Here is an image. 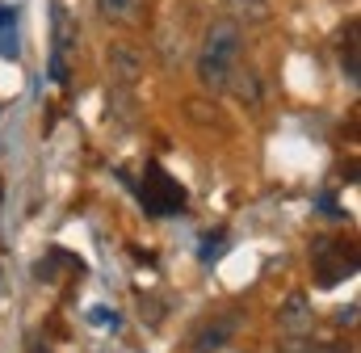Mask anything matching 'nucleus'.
I'll list each match as a JSON object with an SVG mask.
<instances>
[{
	"label": "nucleus",
	"mask_w": 361,
	"mask_h": 353,
	"mask_svg": "<svg viewBox=\"0 0 361 353\" xmlns=\"http://www.w3.org/2000/svg\"><path fill=\"white\" fill-rule=\"evenodd\" d=\"M240 51H244V30H240L231 17L210 21V30H206V38H202V55H197V80L210 88V92L231 88Z\"/></svg>",
	"instance_id": "obj_1"
},
{
	"label": "nucleus",
	"mask_w": 361,
	"mask_h": 353,
	"mask_svg": "<svg viewBox=\"0 0 361 353\" xmlns=\"http://www.w3.org/2000/svg\"><path fill=\"white\" fill-rule=\"evenodd\" d=\"M139 202H143V210L152 215V219H169V215H177L180 206L189 202V193H185V185H177L173 176L164 173L156 160L143 169V185H139Z\"/></svg>",
	"instance_id": "obj_2"
},
{
	"label": "nucleus",
	"mask_w": 361,
	"mask_h": 353,
	"mask_svg": "<svg viewBox=\"0 0 361 353\" xmlns=\"http://www.w3.org/2000/svg\"><path fill=\"white\" fill-rule=\"evenodd\" d=\"M311 269H315V282L324 290H332L336 282H345L357 269V253L349 244H341V240H319L311 249Z\"/></svg>",
	"instance_id": "obj_3"
},
{
	"label": "nucleus",
	"mask_w": 361,
	"mask_h": 353,
	"mask_svg": "<svg viewBox=\"0 0 361 353\" xmlns=\"http://www.w3.org/2000/svg\"><path fill=\"white\" fill-rule=\"evenodd\" d=\"M235 328H240V316L235 311H227V316H214L206 328H202V337L193 341V353H219L231 337H235Z\"/></svg>",
	"instance_id": "obj_4"
},
{
	"label": "nucleus",
	"mask_w": 361,
	"mask_h": 353,
	"mask_svg": "<svg viewBox=\"0 0 361 353\" xmlns=\"http://www.w3.org/2000/svg\"><path fill=\"white\" fill-rule=\"evenodd\" d=\"M277 324H281L286 333H307V328H311V303H307V294H302V290H294V294L281 303Z\"/></svg>",
	"instance_id": "obj_5"
},
{
	"label": "nucleus",
	"mask_w": 361,
	"mask_h": 353,
	"mask_svg": "<svg viewBox=\"0 0 361 353\" xmlns=\"http://www.w3.org/2000/svg\"><path fill=\"white\" fill-rule=\"evenodd\" d=\"M227 13L235 25H265L273 17V0H227Z\"/></svg>",
	"instance_id": "obj_6"
},
{
	"label": "nucleus",
	"mask_w": 361,
	"mask_h": 353,
	"mask_svg": "<svg viewBox=\"0 0 361 353\" xmlns=\"http://www.w3.org/2000/svg\"><path fill=\"white\" fill-rule=\"evenodd\" d=\"M97 8H101L105 21H130L135 8H139V0H97Z\"/></svg>",
	"instance_id": "obj_7"
},
{
	"label": "nucleus",
	"mask_w": 361,
	"mask_h": 353,
	"mask_svg": "<svg viewBox=\"0 0 361 353\" xmlns=\"http://www.w3.org/2000/svg\"><path fill=\"white\" fill-rule=\"evenodd\" d=\"M231 85H235V92H240V101H257V97H261V85H257V72H240V68H235Z\"/></svg>",
	"instance_id": "obj_8"
},
{
	"label": "nucleus",
	"mask_w": 361,
	"mask_h": 353,
	"mask_svg": "<svg viewBox=\"0 0 361 353\" xmlns=\"http://www.w3.org/2000/svg\"><path fill=\"white\" fill-rule=\"evenodd\" d=\"M114 68H118L122 80H135V76H139V59H135L126 47H114Z\"/></svg>",
	"instance_id": "obj_9"
},
{
	"label": "nucleus",
	"mask_w": 361,
	"mask_h": 353,
	"mask_svg": "<svg viewBox=\"0 0 361 353\" xmlns=\"http://www.w3.org/2000/svg\"><path fill=\"white\" fill-rule=\"evenodd\" d=\"M13 25H17V8H13V4H0V34L13 30Z\"/></svg>",
	"instance_id": "obj_10"
},
{
	"label": "nucleus",
	"mask_w": 361,
	"mask_h": 353,
	"mask_svg": "<svg viewBox=\"0 0 361 353\" xmlns=\"http://www.w3.org/2000/svg\"><path fill=\"white\" fill-rule=\"evenodd\" d=\"M92 324H109V328H118V316L105 311V307H92Z\"/></svg>",
	"instance_id": "obj_11"
}]
</instances>
